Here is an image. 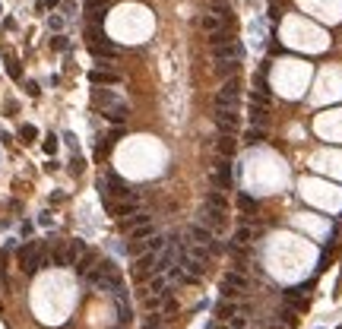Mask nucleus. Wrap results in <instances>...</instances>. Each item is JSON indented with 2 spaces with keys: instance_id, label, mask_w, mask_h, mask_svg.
<instances>
[{
  "instance_id": "f8f14e48",
  "label": "nucleus",
  "mask_w": 342,
  "mask_h": 329,
  "mask_svg": "<svg viewBox=\"0 0 342 329\" xmlns=\"http://www.w3.org/2000/svg\"><path fill=\"white\" fill-rule=\"evenodd\" d=\"M89 82L92 85H117V82H121V76L111 73V70H92L89 73Z\"/></svg>"
},
{
  "instance_id": "39448f33",
  "label": "nucleus",
  "mask_w": 342,
  "mask_h": 329,
  "mask_svg": "<svg viewBox=\"0 0 342 329\" xmlns=\"http://www.w3.org/2000/svg\"><path fill=\"white\" fill-rule=\"evenodd\" d=\"M184 238L187 241H193V244H200V247H212V241H216V235L206 228V225H200V222H193V225H187V231H184Z\"/></svg>"
},
{
  "instance_id": "ddd939ff",
  "label": "nucleus",
  "mask_w": 342,
  "mask_h": 329,
  "mask_svg": "<svg viewBox=\"0 0 342 329\" xmlns=\"http://www.w3.org/2000/svg\"><path fill=\"white\" fill-rule=\"evenodd\" d=\"M232 41H235L232 29H228V25H222L219 32H212V35H209V48H222V45H232Z\"/></svg>"
},
{
  "instance_id": "37998d69",
  "label": "nucleus",
  "mask_w": 342,
  "mask_h": 329,
  "mask_svg": "<svg viewBox=\"0 0 342 329\" xmlns=\"http://www.w3.org/2000/svg\"><path fill=\"white\" fill-rule=\"evenodd\" d=\"M339 329H342V326H339Z\"/></svg>"
},
{
  "instance_id": "a878e982",
  "label": "nucleus",
  "mask_w": 342,
  "mask_h": 329,
  "mask_svg": "<svg viewBox=\"0 0 342 329\" xmlns=\"http://www.w3.org/2000/svg\"><path fill=\"white\" fill-rule=\"evenodd\" d=\"M86 35H89V45H105V41H108V35L101 32V25H89Z\"/></svg>"
},
{
  "instance_id": "f3484780",
  "label": "nucleus",
  "mask_w": 342,
  "mask_h": 329,
  "mask_svg": "<svg viewBox=\"0 0 342 329\" xmlns=\"http://www.w3.org/2000/svg\"><path fill=\"white\" fill-rule=\"evenodd\" d=\"M238 209L251 219V215H256V200H254L251 193H241V196H238Z\"/></svg>"
},
{
  "instance_id": "20e7f679",
  "label": "nucleus",
  "mask_w": 342,
  "mask_h": 329,
  "mask_svg": "<svg viewBox=\"0 0 342 329\" xmlns=\"http://www.w3.org/2000/svg\"><path fill=\"white\" fill-rule=\"evenodd\" d=\"M156 275V253H143V256H136L133 259V279L136 282H143V279H152Z\"/></svg>"
},
{
  "instance_id": "423d86ee",
  "label": "nucleus",
  "mask_w": 342,
  "mask_h": 329,
  "mask_svg": "<svg viewBox=\"0 0 342 329\" xmlns=\"http://www.w3.org/2000/svg\"><path fill=\"white\" fill-rule=\"evenodd\" d=\"M212 184L219 187V193L232 187V159H219L216 162V168H212Z\"/></svg>"
},
{
  "instance_id": "f704fd0d",
  "label": "nucleus",
  "mask_w": 342,
  "mask_h": 329,
  "mask_svg": "<svg viewBox=\"0 0 342 329\" xmlns=\"http://www.w3.org/2000/svg\"><path fill=\"white\" fill-rule=\"evenodd\" d=\"M45 152H48V155L57 152V136H48V140H45Z\"/></svg>"
},
{
  "instance_id": "e433bc0d",
  "label": "nucleus",
  "mask_w": 342,
  "mask_h": 329,
  "mask_svg": "<svg viewBox=\"0 0 342 329\" xmlns=\"http://www.w3.org/2000/svg\"><path fill=\"white\" fill-rule=\"evenodd\" d=\"M51 48H54V51H67V38H64V35H54V41H51Z\"/></svg>"
},
{
  "instance_id": "ea45409f",
  "label": "nucleus",
  "mask_w": 342,
  "mask_h": 329,
  "mask_svg": "<svg viewBox=\"0 0 342 329\" xmlns=\"http://www.w3.org/2000/svg\"><path fill=\"white\" fill-rule=\"evenodd\" d=\"M209 329H228V326H222V323H209Z\"/></svg>"
},
{
  "instance_id": "2eb2a0df",
  "label": "nucleus",
  "mask_w": 342,
  "mask_h": 329,
  "mask_svg": "<svg viewBox=\"0 0 342 329\" xmlns=\"http://www.w3.org/2000/svg\"><path fill=\"white\" fill-rule=\"evenodd\" d=\"M222 285H228V288H238V291H247V275L244 272H228Z\"/></svg>"
},
{
  "instance_id": "dca6fc26",
  "label": "nucleus",
  "mask_w": 342,
  "mask_h": 329,
  "mask_svg": "<svg viewBox=\"0 0 342 329\" xmlns=\"http://www.w3.org/2000/svg\"><path fill=\"white\" fill-rule=\"evenodd\" d=\"M152 235H156V225L146 222V225H140V228H133V231H130V241H143V244H146Z\"/></svg>"
},
{
  "instance_id": "9d476101",
  "label": "nucleus",
  "mask_w": 342,
  "mask_h": 329,
  "mask_svg": "<svg viewBox=\"0 0 342 329\" xmlns=\"http://www.w3.org/2000/svg\"><path fill=\"white\" fill-rule=\"evenodd\" d=\"M95 266H98V253H95V250H86V253H83L80 259H76V266H73V269L80 272V275H89L92 269H95Z\"/></svg>"
},
{
  "instance_id": "473e14b6",
  "label": "nucleus",
  "mask_w": 342,
  "mask_h": 329,
  "mask_svg": "<svg viewBox=\"0 0 342 329\" xmlns=\"http://www.w3.org/2000/svg\"><path fill=\"white\" fill-rule=\"evenodd\" d=\"M222 301H238V298H241V291H238V288H228V285H222Z\"/></svg>"
},
{
  "instance_id": "aec40b11",
  "label": "nucleus",
  "mask_w": 342,
  "mask_h": 329,
  "mask_svg": "<svg viewBox=\"0 0 342 329\" xmlns=\"http://www.w3.org/2000/svg\"><path fill=\"white\" fill-rule=\"evenodd\" d=\"M251 238H254V231L247 228V225H238V228H235V238H232V241H235L238 247H247V244H251Z\"/></svg>"
},
{
  "instance_id": "bb28decb",
  "label": "nucleus",
  "mask_w": 342,
  "mask_h": 329,
  "mask_svg": "<svg viewBox=\"0 0 342 329\" xmlns=\"http://www.w3.org/2000/svg\"><path fill=\"white\" fill-rule=\"evenodd\" d=\"M35 250H38V244H35V241H29V244H22L19 250H16V256H19V266L25 263V259H29L32 253H35Z\"/></svg>"
},
{
  "instance_id": "7ed1b4c3",
  "label": "nucleus",
  "mask_w": 342,
  "mask_h": 329,
  "mask_svg": "<svg viewBox=\"0 0 342 329\" xmlns=\"http://www.w3.org/2000/svg\"><path fill=\"white\" fill-rule=\"evenodd\" d=\"M140 206H143V200L140 196H130V200H117V203H108V212L114 215V219H130V215H136L140 212Z\"/></svg>"
},
{
  "instance_id": "a19ab883",
  "label": "nucleus",
  "mask_w": 342,
  "mask_h": 329,
  "mask_svg": "<svg viewBox=\"0 0 342 329\" xmlns=\"http://www.w3.org/2000/svg\"><path fill=\"white\" fill-rule=\"evenodd\" d=\"M57 3H61V0H48V3H45V6H57Z\"/></svg>"
},
{
  "instance_id": "f03ea898",
  "label": "nucleus",
  "mask_w": 342,
  "mask_h": 329,
  "mask_svg": "<svg viewBox=\"0 0 342 329\" xmlns=\"http://www.w3.org/2000/svg\"><path fill=\"white\" fill-rule=\"evenodd\" d=\"M244 57V41L235 38L232 45H222V48H212V60L216 64H228V60H241Z\"/></svg>"
},
{
  "instance_id": "a211bd4d",
  "label": "nucleus",
  "mask_w": 342,
  "mask_h": 329,
  "mask_svg": "<svg viewBox=\"0 0 342 329\" xmlns=\"http://www.w3.org/2000/svg\"><path fill=\"white\" fill-rule=\"evenodd\" d=\"M219 152H222V159H232L235 149H238V143H235V136H219Z\"/></svg>"
},
{
  "instance_id": "4468645a",
  "label": "nucleus",
  "mask_w": 342,
  "mask_h": 329,
  "mask_svg": "<svg viewBox=\"0 0 342 329\" xmlns=\"http://www.w3.org/2000/svg\"><path fill=\"white\" fill-rule=\"evenodd\" d=\"M251 124L263 130V127L269 124V108H263V105H251Z\"/></svg>"
},
{
  "instance_id": "4be33fe9",
  "label": "nucleus",
  "mask_w": 342,
  "mask_h": 329,
  "mask_svg": "<svg viewBox=\"0 0 342 329\" xmlns=\"http://www.w3.org/2000/svg\"><path fill=\"white\" fill-rule=\"evenodd\" d=\"M266 140V130H260V127H251L244 133V146H256V143H263Z\"/></svg>"
},
{
  "instance_id": "7c9ffc66",
  "label": "nucleus",
  "mask_w": 342,
  "mask_h": 329,
  "mask_svg": "<svg viewBox=\"0 0 342 329\" xmlns=\"http://www.w3.org/2000/svg\"><path fill=\"white\" fill-rule=\"evenodd\" d=\"M295 314H298V310H292V307L282 310V314H279V317H282V326H295V323H298V317H295Z\"/></svg>"
},
{
  "instance_id": "6e6552de",
  "label": "nucleus",
  "mask_w": 342,
  "mask_h": 329,
  "mask_svg": "<svg viewBox=\"0 0 342 329\" xmlns=\"http://www.w3.org/2000/svg\"><path fill=\"white\" fill-rule=\"evenodd\" d=\"M92 101H95L101 111L117 108V105H127V101H121V98H117V92H111V89H95V92H92Z\"/></svg>"
},
{
  "instance_id": "72a5a7b5",
  "label": "nucleus",
  "mask_w": 342,
  "mask_h": 329,
  "mask_svg": "<svg viewBox=\"0 0 342 329\" xmlns=\"http://www.w3.org/2000/svg\"><path fill=\"white\" fill-rule=\"evenodd\" d=\"M162 310H165V317H168V314H177V301H174V298H165Z\"/></svg>"
},
{
  "instance_id": "1a4fd4ad",
  "label": "nucleus",
  "mask_w": 342,
  "mask_h": 329,
  "mask_svg": "<svg viewBox=\"0 0 342 329\" xmlns=\"http://www.w3.org/2000/svg\"><path fill=\"white\" fill-rule=\"evenodd\" d=\"M83 253H86V244H83L80 238H73L70 244L64 247V266H76V259H80Z\"/></svg>"
},
{
  "instance_id": "6ab92c4d",
  "label": "nucleus",
  "mask_w": 342,
  "mask_h": 329,
  "mask_svg": "<svg viewBox=\"0 0 342 329\" xmlns=\"http://www.w3.org/2000/svg\"><path fill=\"white\" fill-rule=\"evenodd\" d=\"M235 314H238L235 301H219V304H216V317L219 320H228V317H235Z\"/></svg>"
},
{
  "instance_id": "cd10ccee",
  "label": "nucleus",
  "mask_w": 342,
  "mask_h": 329,
  "mask_svg": "<svg viewBox=\"0 0 342 329\" xmlns=\"http://www.w3.org/2000/svg\"><path fill=\"white\" fill-rule=\"evenodd\" d=\"M206 203H209V206H216V209H228V203H225V193H219V190H212V193L206 196Z\"/></svg>"
},
{
  "instance_id": "c9c22d12",
  "label": "nucleus",
  "mask_w": 342,
  "mask_h": 329,
  "mask_svg": "<svg viewBox=\"0 0 342 329\" xmlns=\"http://www.w3.org/2000/svg\"><path fill=\"white\" fill-rule=\"evenodd\" d=\"M244 326H247L244 317H232V320H228V329H244Z\"/></svg>"
},
{
  "instance_id": "393cba45",
  "label": "nucleus",
  "mask_w": 342,
  "mask_h": 329,
  "mask_svg": "<svg viewBox=\"0 0 342 329\" xmlns=\"http://www.w3.org/2000/svg\"><path fill=\"white\" fill-rule=\"evenodd\" d=\"M165 288H168V275H152V282H149V291H152V294H159V298H162V294H168Z\"/></svg>"
},
{
  "instance_id": "b1692460",
  "label": "nucleus",
  "mask_w": 342,
  "mask_h": 329,
  "mask_svg": "<svg viewBox=\"0 0 342 329\" xmlns=\"http://www.w3.org/2000/svg\"><path fill=\"white\" fill-rule=\"evenodd\" d=\"M146 222H149V215L140 209L136 215H130V219H124V222H121V228H130V231H133V228H140V225H146Z\"/></svg>"
},
{
  "instance_id": "0eeeda50",
  "label": "nucleus",
  "mask_w": 342,
  "mask_h": 329,
  "mask_svg": "<svg viewBox=\"0 0 342 329\" xmlns=\"http://www.w3.org/2000/svg\"><path fill=\"white\" fill-rule=\"evenodd\" d=\"M200 225H206V228L216 235V231H222L225 228V209H216V206H203V219H200Z\"/></svg>"
},
{
  "instance_id": "2f4dec72",
  "label": "nucleus",
  "mask_w": 342,
  "mask_h": 329,
  "mask_svg": "<svg viewBox=\"0 0 342 329\" xmlns=\"http://www.w3.org/2000/svg\"><path fill=\"white\" fill-rule=\"evenodd\" d=\"M19 136H22L25 143H32V140H35V136H38V130L32 127V124H22V127H19Z\"/></svg>"
},
{
  "instance_id": "79ce46f5",
  "label": "nucleus",
  "mask_w": 342,
  "mask_h": 329,
  "mask_svg": "<svg viewBox=\"0 0 342 329\" xmlns=\"http://www.w3.org/2000/svg\"><path fill=\"white\" fill-rule=\"evenodd\" d=\"M0 10H3V6H0Z\"/></svg>"
},
{
  "instance_id": "4c0bfd02",
  "label": "nucleus",
  "mask_w": 342,
  "mask_h": 329,
  "mask_svg": "<svg viewBox=\"0 0 342 329\" xmlns=\"http://www.w3.org/2000/svg\"><path fill=\"white\" fill-rule=\"evenodd\" d=\"M48 25H51L54 32H61V29H64V16H51V19H48Z\"/></svg>"
},
{
  "instance_id": "58836bf2",
  "label": "nucleus",
  "mask_w": 342,
  "mask_h": 329,
  "mask_svg": "<svg viewBox=\"0 0 342 329\" xmlns=\"http://www.w3.org/2000/svg\"><path fill=\"white\" fill-rule=\"evenodd\" d=\"M25 92H29V95H38L41 89H38V82H25Z\"/></svg>"
},
{
  "instance_id": "412c9836",
  "label": "nucleus",
  "mask_w": 342,
  "mask_h": 329,
  "mask_svg": "<svg viewBox=\"0 0 342 329\" xmlns=\"http://www.w3.org/2000/svg\"><path fill=\"white\" fill-rule=\"evenodd\" d=\"M222 25H225V22H222V19H216L212 13H206V16L200 19V29H203V32H209V35H212V32H219Z\"/></svg>"
},
{
  "instance_id": "9b49d317",
  "label": "nucleus",
  "mask_w": 342,
  "mask_h": 329,
  "mask_svg": "<svg viewBox=\"0 0 342 329\" xmlns=\"http://www.w3.org/2000/svg\"><path fill=\"white\" fill-rule=\"evenodd\" d=\"M92 51V57H98V60H114L117 54H121V48L114 45V41H105V45H89Z\"/></svg>"
},
{
  "instance_id": "f257e3e1",
  "label": "nucleus",
  "mask_w": 342,
  "mask_h": 329,
  "mask_svg": "<svg viewBox=\"0 0 342 329\" xmlns=\"http://www.w3.org/2000/svg\"><path fill=\"white\" fill-rule=\"evenodd\" d=\"M238 105H241V80L232 76V80L222 82V89H219V95H216V108H232V111H238Z\"/></svg>"
},
{
  "instance_id": "5701e85b",
  "label": "nucleus",
  "mask_w": 342,
  "mask_h": 329,
  "mask_svg": "<svg viewBox=\"0 0 342 329\" xmlns=\"http://www.w3.org/2000/svg\"><path fill=\"white\" fill-rule=\"evenodd\" d=\"M238 67H241L238 60H228V64H216V73L222 76V80H232V76L238 73Z\"/></svg>"
},
{
  "instance_id": "c85d7f7f",
  "label": "nucleus",
  "mask_w": 342,
  "mask_h": 329,
  "mask_svg": "<svg viewBox=\"0 0 342 329\" xmlns=\"http://www.w3.org/2000/svg\"><path fill=\"white\" fill-rule=\"evenodd\" d=\"M162 320H165V314H149L140 329H162Z\"/></svg>"
},
{
  "instance_id": "c756f323",
  "label": "nucleus",
  "mask_w": 342,
  "mask_h": 329,
  "mask_svg": "<svg viewBox=\"0 0 342 329\" xmlns=\"http://www.w3.org/2000/svg\"><path fill=\"white\" fill-rule=\"evenodd\" d=\"M6 73L13 76V80H22V67H19V60H13V57H6Z\"/></svg>"
}]
</instances>
